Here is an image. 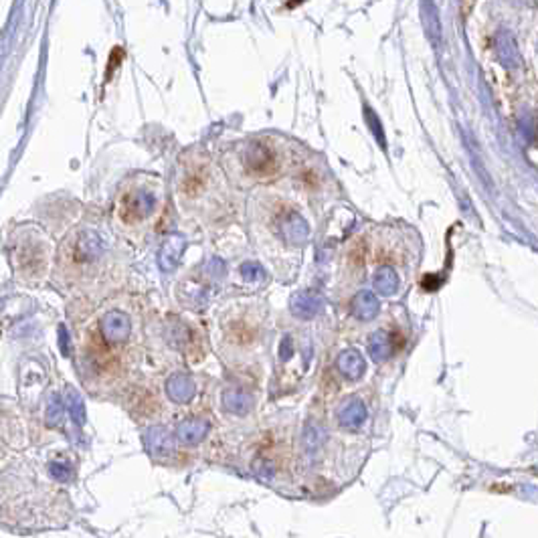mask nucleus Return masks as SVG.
<instances>
[{
	"instance_id": "nucleus-17",
	"label": "nucleus",
	"mask_w": 538,
	"mask_h": 538,
	"mask_svg": "<svg viewBox=\"0 0 538 538\" xmlns=\"http://www.w3.org/2000/svg\"><path fill=\"white\" fill-rule=\"evenodd\" d=\"M399 288V277H397V271L389 266H383V268L377 271L375 275V290L381 294V296H392Z\"/></svg>"
},
{
	"instance_id": "nucleus-25",
	"label": "nucleus",
	"mask_w": 538,
	"mask_h": 538,
	"mask_svg": "<svg viewBox=\"0 0 538 538\" xmlns=\"http://www.w3.org/2000/svg\"><path fill=\"white\" fill-rule=\"evenodd\" d=\"M292 355H294L292 336H283V342H281V348H279V357H281V360H288Z\"/></svg>"
},
{
	"instance_id": "nucleus-8",
	"label": "nucleus",
	"mask_w": 538,
	"mask_h": 538,
	"mask_svg": "<svg viewBox=\"0 0 538 538\" xmlns=\"http://www.w3.org/2000/svg\"><path fill=\"white\" fill-rule=\"evenodd\" d=\"M209 433V421L207 419H186L177 427V437L184 446H195L203 441V437Z\"/></svg>"
},
{
	"instance_id": "nucleus-13",
	"label": "nucleus",
	"mask_w": 538,
	"mask_h": 538,
	"mask_svg": "<svg viewBox=\"0 0 538 538\" xmlns=\"http://www.w3.org/2000/svg\"><path fill=\"white\" fill-rule=\"evenodd\" d=\"M395 336H390L389 332L385 330H379L370 336L368 340V355L372 357L375 362H385L392 355L395 350V342H392Z\"/></svg>"
},
{
	"instance_id": "nucleus-14",
	"label": "nucleus",
	"mask_w": 538,
	"mask_h": 538,
	"mask_svg": "<svg viewBox=\"0 0 538 538\" xmlns=\"http://www.w3.org/2000/svg\"><path fill=\"white\" fill-rule=\"evenodd\" d=\"M103 253V243L101 237L95 231H81L77 239V255L83 261H93Z\"/></svg>"
},
{
	"instance_id": "nucleus-5",
	"label": "nucleus",
	"mask_w": 538,
	"mask_h": 538,
	"mask_svg": "<svg viewBox=\"0 0 538 538\" xmlns=\"http://www.w3.org/2000/svg\"><path fill=\"white\" fill-rule=\"evenodd\" d=\"M144 446L154 457H168L175 453V437L166 427H150L144 435Z\"/></svg>"
},
{
	"instance_id": "nucleus-9",
	"label": "nucleus",
	"mask_w": 538,
	"mask_h": 538,
	"mask_svg": "<svg viewBox=\"0 0 538 538\" xmlns=\"http://www.w3.org/2000/svg\"><path fill=\"white\" fill-rule=\"evenodd\" d=\"M195 392H197V387H195L192 379L186 377V375H182V372L172 375V377L166 381V395H168L170 401H175V403H188V401H192Z\"/></svg>"
},
{
	"instance_id": "nucleus-3",
	"label": "nucleus",
	"mask_w": 538,
	"mask_h": 538,
	"mask_svg": "<svg viewBox=\"0 0 538 538\" xmlns=\"http://www.w3.org/2000/svg\"><path fill=\"white\" fill-rule=\"evenodd\" d=\"M101 334L108 342L112 344H120V342H126L130 338V332H132V324H130V318L120 312V310H112L108 312L103 318H101Z\"/></svg>"
},
{
	"instance_id": "nucleus-6",
	"label": "nucleus",
	"mask_w": 538,
	"mask_h": 538,
	"mask_svg": "<svg viewBox=\"0 0 538 538\" xmlns=\"http://www.w3.org/2000/svg\"><path fill=\"white\" fill-rule=\"evenodd\" d=\"M184 249H186V239L182 235H179V233L170 235L168 239L162 243L160 253H158V266H160V269L162 271H170V269L177 268Z\"/></svg>"
},
{
	"instance_id": "nucleus-12",
	"label": "nucleus",
	"mask_w": 538,
	"mask_h": 538,
	"mask_svg": "<svg viewBox=\"0 0 538 538\" xmlns=\"http://www.w3.org/2000/svg\"><path fill=\"white\" fill-rule=\"evenodd\" d=\"M379 310H381L379 299H377V296H375L370 290H362V292H359V294L355 296V299H352V314H355L359 320L368 322V320L377 318Z\"/></svg>"
},
{
	"instance_id": "nucleus-4",
	"label": "nucleus",
	"mask_w": 538,
	"mask_h": 538,
	"mask_svg": "<svg viewBox=\"0 0 538 538\" xmlns=\"http://www.w3.org/2000/svg\"><path fill=\"white\" fill-rule=\"evenodd\" d=\"M324 306V299L318 292L314 290H306V292H299V294H294V298L290 301V308H292V314L296 318H301V320H312L316 318V314H320Z\"/></svg>"
},
{
	"instance_id": "nucleus-15",
	"label": "nucleus",
	"mask_w": 538,
	"mask_h": 538,
	"mask_svg": "<svg viewBox=\"0 0 538 538\" xmlns=\"http://www.w3.org/2000/svg\"><path fill=\"white\" fill-rule=\"evenodd\" d=\"M496 53H498V59L502 61V65H506V67H518L520 65V55H518L516 43H514L512 34L506 30H500L498 37H496Z\"/></svg>"
},
{
	"instance_id": "nucleus-23",
	"label": "nucleus",
	"mask_w": 538,
	"mask_h": 538,
	"mask_svg": "<svg viewBox=\"0 0 538 538\" xmlns=\"http://www.w3.org/2000/svg\"><path fill=\"white\" fill-rule=\"evenodd\" d=\"M49 472H51V476L57 479V481H69L71 479V468L67 466V464H63V461H53L51 466H49Z\"/></svg>"
},
{
	"instance_id": "nucleus-18",
	"label": "nucleus",
	"mask_w": 538,
	"mask_h": 538,
	"mask_svg": "<svg viewBox=\"0 0 538 538\" xmlns=\"http://www.w3.org/2000/svg\"><path fill=\"white\" fill-rule=\"evenodd\" d=\"M65 405H67V411L71 419L75 421V425H83L86 423V403H83V397L73 389V387H67L65 389Z\"/></svg>"
},
{
	"instance_id": "nucleus-16",
	"label": "nucleus",
	"mask_w": 538,
	"mask_h": 538,
	"mask_svg": "<svg viewBox=\"0 0 538 538\" xmlns=\"http://www.w3.org/2000/svg\"><path fill=\"white\" fill-rule=\"evenodd\" d=\"M223 405H225L227 411H231L235 415H245V413H249V409L253 405V399L245 390L229 389L223 392Z\"/></svg>"
},
{
	"instance_id": "nucleus-21",
	"label": "nucleus",
	"mask_w": 538,
	"mask_h": 538,
	"mask_svg": "<svg viewBox=\"0 0 538 538\" xmlns=\"http://www.w3.org/2000/svg\"><path fill=\"white\" fill-rule=\"evenodd\" d=\"M364 116H366V121H368V126H370V130H372L377 142L385 148V146H387V140H385V134H383V123H381V120L377 118V114H375L370 108H364Z\"/></svg>"
},
{
	"instance_id": "nucleus-7",
	"label": "nucleus",
	"mask_w": 538,
	"mask_h": 538,
	"mask_svg": "<svg viewBox=\"0 0 538 538\" xmlns=\"http://www.w3.org/2000/svg\"><path fill=\"white\" fill-rule=\"evenodd\" d=\"M336 417L344 429H359L366 421V407L360 399H348L338 407Z\"/></svg>"
},
{
	"instance_id": "nucleus-20",
	"label": "nucleus",
	"mask_w": 538,
	"mask_h": 538,
	"mask_svg": "<svg viewBox=\"0 0 538 538\" xmlns=\"http://www.w3.org/2000/svg\"><path fill=\"white\" fill-rule=\"evenodd\" d=\"M63 409H65V405H63V401H61V397L57 392H53L51 397H49V403H47V425H51V427H57L61 423V419H63Z\"/></svg>"
},
{
	"instance_id": "nucleus-24",
	"label": "nucleus",
	"mask_w": 538,
	"mask_h": 538,
	"mask_svg": "<svg viewBox=\"0 0 538 538\" xmlns=\"http://www.w3.org/2000/svg\"><path fill=\"white\" fill-rule=\"evenodd\" d=\"M59 346H61V352L65 355V357H69V352H71V340H69V332L65 326H59Z\"/></svg>"
},
{
	"instance_id": "nucleus-19",
	"label": "nucleus",
	"mask_w": 538,
	"mask_h": 538,
	"mask_svg": "<svg viewBox=\"0 0 538 538\" xmlns=\"http://www.w3.org/2000/svg\"><path fill=\"white\" fill-rule=\"evenodd\" d=\"M421 10H423V21H425L427 32H429V39L435 43V47H439V41H441V25H439V17H437V12H435V4H433V2H423V4H421Z\"/></svg>"
},
{
	"instance_id": "nucleus-11",
	"label": "nucleus",
	"mask_w": 538,
	"mask_h": 538,
	"mask_svg": "<svg viewBox=\"0 0 538 538\" xmlns=\"http://www.w3.org/2000/svg\"><path fill=\"white\" fill-rule=\"evenodd\" d=\"M281 235L283 239L298 245V243H303L310 235V227L308 223L299 217L298 212H288L281 221Z\"/></svg>"
},
{
	"instance_id": "nucleus-1",
	"label": "nucleus",
	"mask_w": 538,
	"mask_h": 538,
	"mask_svg": "<svg viewBox=\"0 0 538 538\" xmlns=\"http://www.w3.org/2000/svg\"><path fill=\"white\" fill-rule=\"evenodd\" d=\"M245 164L247 170L259 179H268L273 177L277 170V158L273 154V150L261 144V142H251L245 152Z\"/></svg>"
},
{
	"instance_id": "nucleus-10",
	"label": "nucleus",
	"mask_w": 538,
	"mask_h": 538,
	"mask_svg": "<svg viewBox=\"0 0 538 538\" xmlns=\"http://www.w3.org/2000/svg\"><path fill=\"white\" fill-rule=\"evenodd\" d=\"M336 366L350 381H359L360 377L364 375V370H366V362H364L359 350H355V348L344 350L336 360Z\"/></svg>"
},
{
	"instance_id": "nucleus-2",
	"label": "nucleus",
	"mask_w": 538,
	"mask_h": 538,
	"mask_svg": "<svg viewBox=\"0 0 538 538\" xmlns=\"http://www.w3.org/2000/svg\"><path fill=\"white\" fill-rule=\"evenodd\" d=\"M156 207V197L148 192V190H136L132 195L126 197L123 207H121V215L126 221L134 223V221H142L152 215V210Z\"/></svg>"
},
{
	"instance_id": "nucleus-22",
	"label": "nucleus",
	"mask_w": 538,
	"mask_h": 538,
	"mask_svg": "<svg viewBox=\"0 0 538 538\" xmlns=\"http://www.w3.org/2000/svg\"><path fill=\"white\" fill-rule=\"evenodd\" d=\"M241 273H243V277L247 279V281H255V279H263V269L259 263H255V261H247V263H243L241 266Z\"/></svg>"
}]
</instances>
